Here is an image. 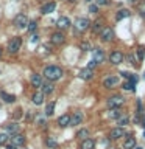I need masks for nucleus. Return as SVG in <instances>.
I'll use <instances>...</instances> for the list:
<instances>
[{"instance_id":"41","label":"nucleus","mask_w":145,"mask_h":149,"mask_svg":"<svg viewBox=\"0 0 145 149\" xmlns=\"http://www.w3.org/2000/svg\"><path fill=\"white\" fill-rule=\"evenodd\" d=\"M139 13H140V16H142V17H145V3L139 6Z\"/></svg>"},{"instance_id":"16","label":"nucleus","mask_w":145,"mask_h":149,"mask_svg":"<svg viewBox=\"0 0 145 149\" xmlns=\"http://www.w3.org/2000/svg\"><path fill=\"white\" fill-rule=\"evenodd\" d=\"M30 82H31V86H33V87L39 88V87L42 86V76H41V74H37V73L31 74V79H30Z\"/></svg>"},{"instance_id":"7","label":"nucleus","mask_w":145,"mask_h":149,"mask_svg":"<svg viewBox=\"0 0 145 149\" xmlns=\"http://www.w3.org/2000/svg\"><path fill=\"white\" fill-rule=\"evenodd\" d=\"M123 104V98L122 96H111L109 100H108V106L111 107V109H117V107H120Z\"/></svg>"},{"instance_id":"9","label":"nucleus","mask_w":145,"mask_h":149,"mask_svg":"<svg viewBox=\"0 0 145 149\" xmlns=\"http://www.w3.org/2000/svg\"><path fill=\"white\" fill-rule=\"evenodd\" d=\"M64 42H65V36H64L61 31L53 33V34H51V44H55V45H63Z\"/></svg>"},{"instance_id":"32","label":"nucleus","mask_w":145,"mask_h":149,"mask_svg":"<svg viewBox=\"0 0 145 149\" xmlns=\"http://www.w3.org/2000/svg\"><path fill=\"white\" fill-rule=\"evenodd\" d=\"M6 141H8V134L0 132V146H2V144H6Z\"/></svg>"},{"instance_id":"3","label":"nucleus","mask_w":145,"mask_h":149,"mask_svg":"<svg viewBox=\"0 0 145 149\" xmlns=\"http://www.w3.org/2000/svg\"><path fill=\"white\" fill-rule=\"evenodd\" d=\"M89 26H91V22H89V19H86V17H78L77 20H75V28H77V31H80V33L86 31Z\"/></svg>"},{"instance_id":"19","label":"nucleus","mask_w":145,"mask_h":149,"mask_svg":"<svg viewBox=\"0 0 145 149\" xmlns=\"http://www.w3.org/2000/svg\"><path fill=\"white\" fill-rule=\"evenodd\" d=\"M94 61H95L97 64H100L105 61V53H103L101 48H95L94 50Z\"/></svg>"},{"instance_id":"10","label":"nucleus","mask_w":145,"mask_h":149,"mask_svg":"<svg viewBox=\"0 0 145 149\" xmlns=\"http://www.w3.org/2000/svg\"><path fill=\"white\" fill-rule=\"evenodd\" d=\"M117 84H119V78L117 76H108V78H105V81H103V86L106 88H112V87H115Z\"/></svg>"},{"instance_id":"1","label":"nucleus","mask_w":145,"mask_h":149,"mask_svg":"<svg viewBox=\"0 0 145 149\" xmlns=\"http://www.w3.org/2000/svg\"><path fill=\"white\" fill-rule=\"evenodd\" d=\"M44 76L49 81H58L63 76V68L58 67V65H49V67L44 68Z\"/></svg>"},{"instance_id":"37","label":"nucleus","mask_w":145,"mask_h":149,"mask_svg":"<svg viewBox=\"0 0 145 149\" xmlns=\"http://www.w3.org/2000/svg\"><path fill=\"white\" fill-rule=\"evenodd\" d=\"M97 65H98V64H97L95 61L92 59V61H89V64H87V68H89V70H94V68L97 67Z\"/></svg>"},{"instance_id":"47","label":"nucleus","mask_w":145,"mask_h":149,"mask_svg":"<svg viewBox=\"0 0 145 149\" xmlns=\"http://www.w3.org/2000/svg\"><path fill=\"white\" fill-rule=\"evenodd\" d=\"M6 149H16V148H14L13 144H8V146H6Z\"/></svg>"},{"instance_id":"51","label":"nucleus","mask_w":145,"mask_h":149,"mask_svg":"<svg viewBox=\"0 0 145 149\" xmlns=\"http://www.w3.org/2000/svg\"><path fill=\"white\" fill-rule=\"evenodd\" d=\"M0 56H2V48H0Z\"/></svg>"},{"instance_id":"46","label":"nucleus","mask_w":145,"mask_h":149,"mask_svg":"<svg viewBox=\"0 0 145 149\" xmlns=\"http://www.w3.org/2000/svg\"><path fill=\"white\" fill-rule=\"evenodd\" d=\"M140 124H142V126H144V127H145V115L142 116V120H140Z\"/></svg>"},{"instance_id":"25","label":"nucleus","mask_w":145,"mask_h":149,"mask_svg":"<svg viewBox=\"0 0 145 149\" xmlns=\"http://www.w3.org/2000/svg\"><path fill=\"white\" fill-rule=\"evenodd\" d=\"M130 16H131L130 9H120V11L115 14V19H117V20H122V19H126V17H130Z\"/></svg>"},{"instance_id":"17","label":"nucleus","mask_w":145,"mask_h":149,"mask_svg":"<svg viewBox=\"0 0 145 149\" xmlns=\"http://www.w3.org/2000/svg\"><path fill=\"white\" fill-rule=\"evenodd\" d=\"M44 93L42 92H34L33 93V96H31V100H33V102H34L36 106H41L42 102H44Z\"/></svg>"},{"instance_id":"14","label":"nucleus","mask_w":145,"mask_h":149,"mask_svg":"<svg viewBox=\"0 0 145 149\" xmlns=\"http://www.w3.org/2000/svg\"><path fill=\"white\" fill-rule=\"evenodd\" d=\"M78 76L81 79H84V81H89V79L94 78V72H92V70H89V68H83V70H80Z\"/></svg>"},{"instance_id":"53","label":"nucleus","mask_w":145,"mask_h":149,"mask_svg":"<svg viewBox=\"0 0 145 149\" xmlns=\"http://www.w3.org/2000/svg\"><path fill=\"white\" fill-rule=\"evenodd\" d=\"M144 78H145V74H144Z\"/></svg>"},{"instance_id":"23","label":"nucleus","mask_w":145,"mask_h":149,"mask_svg":"<svg viewBox=\"0 0 145 149\" xmlns=\"http://www.w3.org/2000/svg\"><path fill=\"white\" fill-rule=\"evenodd\" d=\"M41 87H42V93H44V95H50V93L55 90V86H53L51 82H47V84L42 82Z\"/></svg>"},{"instance_id":"12","label":"nucleus","mask_w":145,"mask_h":149,"mask_svg":"<svg viewBox=\"0 0 145 149\" xmlns=\"http://www.w3.org/2000/svg\"><path fill=\"white\" fill-rule=\"evenodd\" d=\"M55 9H56V3H55V2H49V3L42 5L41 14H50V13H53Z\"/></svg>"},{"instance_id":"50","label":"nucleus","mask_w":145,"mask_h":149,"mask_svg":"<svg viewBox=\"0 0 145 149\" xmlns=\"http://www.w3.org/2000/svg\"><path fill=\"white\" fill-rule=\"evenodd\" d=\"M133 149H142V148H139V146H136V148H133Z\"/></svg>"},{"instance_id":"15","label":"nucleus","mask_w":145,"mask_h":149,"mask_svg":"<svg viewBox=\"0 0 145 149\" xmlns=\"http://www.w3.org/2000/svg\"><path fill=\"white\" fill-rule=\"evenodd\" d=\"M83 121V113L81 112H75V113L70 116V126H78Z\"/></svg>"},{"instance_id":"31","label":"nucleus","mask_w":145,"mask_h":149,"mask_svg":"<svg viewBox=\"0 0 145 149\" xmlns=\"http://www.w3.org/2000/svg\"><path fill=\"white\" fill-rule=\"evenodd\" d=\"M47 146L49 148H51V149H55L56 146H58V143H56V140H53V138H47Z\"/></svg>"},{"instance_id":"13","label":"nucleus","mask_w":145,"mask_h":149,"mask_svg":"<svg viewBox=\"0 0 145 149\" xmlns=\"http://www.w3.org/2000/svg\"><path fill=\"white\" fill-rule=\"evenodd\" d=\"M56 26H58L59 30H67V28L70 26L69 17H59L58 20H56Z\"/></svg>"},{"instance_id":"42","label":"nucleus","mask_w":145,"mask_h":149,"mask_svg":"<svg viewBox=\"0 0 145 149\" xmlns=\"http://www.w3.org/2000/svg\"><path fill=\"white\" fill-rule=\"evenodd\" d=\"M108 3H109L108 0H97V6H105Z\"/></svg>"},{"instance_id":"20","label":"nucleus","mask_w":145,"mask_h":149,"mask_svg":"<svg viewBox=\"0 0 145 149\" xmlns=\"http://www.w3.org/2000/svg\"><path fill=\"white\" fill-rule=\"evenodd\" d=\"M136 148V138L131 137V135H126V140L123 143V149H133Z\"/></svg>"},{"instance_id":"4","label":"nucleus","mask_w":145,"mask_h":149,"mask_svg":"<svg viewBox=\"0 0 145 149\" xmlns=\"http://www.w3.org/2000/svg\"><path fill=\"white\" fill-rule=\"evenodd\" d=\"M100 37H101L103 42H111L112 39H114V31H112V28L105 26V28L100 31Z\"/></svg>"},{"instance_id":"49","label":"nucleus","mask_w":145,"mask_h":149,"mask_svg":"<svg viewBox=\"0 0 145 149\" xmlns=\"http://www.w3.org/2000/svg\"><path fill=\"white\" fill-rule=\"evenodd\" d=\"M67 2H70V3H75V2H77V0H67Z\"/></svg>"},{"instance_id":"21","label":"nucleus","mask_w":145,"mask_h":149,"mask_svg":"<svg viewBox=\"0 0 145 149\" xmlns=\"http://www.w3.org/2000/svg\"><path fill=\"white\" fill-rule=\"evenodd\" d=\"M58 124L61 126V127H67V126H70V116L65 113V115H61L58 118Z\"/></svg>"},{"instance_id":"26","label":"nucleus","mask_w":145,"mask_h":149,"mask_svg":"<svg viewBox=\"0 0 145 149\" xmlns=\"http://www.w3.org/2000/svg\"><path fill=\"white\" fill-rule=\"evenodd\" d=\"M19 129H20V127H19V124L17 123H9L8 126H6V130H8V132L9 134H19Z\"/></svg>"},{"instance_id":"40","label":"nucleus","mask_w":145,"mask_h":149,"mask_svg":"<svg viewBox=\"0 0 145 149\" xmlns=\"http://www.w3.org/2000/svg\"><path fill=\"white\" fill-rule=\"evenodd\" d=\"M97 11H98V6H97V5H91V6H89V13L95 14Z\"/></svg>"},{"instance_id":"45","label":"nucleus","mask_w":145,"mask_h":149,"mask_svg":"<svg viewBox=\"0 0 145 149\" xmlns=\"http://www.w3.org/2000/svg\"><path fill=\"white\" fill-rule=\"evenodd\" d=\"M128 61H130L131 64H136V62H134V56H133V54H130V56H128Z\"/></svg>"},{"instance_id":"36","label":"nucleus","mask_w":145,"mask_h":149,"mask_svg":"<svg viewBox=\"0 0 145 149\" xmlns=\"http://www.w3.org/2000/svg\"><path fill=\"white\" fill-rule=\"evenodd\" d=\"M123 88H125V90H134V84H131V82H125L123 84Z\"/></svg>"},{"instance_id":"30","label":"nucleus","mask_w":145,"mask_h":149,"mask_svg":"<svg viewBox=\"0 0 145 149\" xmlns=\"http://www.w3.org/2000/svg\"><path fill=\"white\" fill-rule=\"evenodd\" d=\"M77 137H78V138H81V140H86V138L89 137V130H87V129H81V130H78Z\"/></svg>"},{"instance_id":"11","label":"nucleus","mask_w":145,"mask_h":149,"mask_svg":"<svg viewBox=\"0 0 145 149\" xmlns=\"http://www.w3.org/2000/svg\"><path fill=\"white\" fill-rule=\"evenodd\" d=\"M125 135V130H123V127H114L109 132V138H112V140H119V138H122Z\"/></svg>"},{"instance_id":"39","label":"nucleus","mask_w":145,"mask_h":149,"mask_svg":"<svg viewBox=\"0 0 145 149\" xmlns=\"http://www.w3.org/2000/svg\"><path fill=\"white\" fill-rule=\"evenodd\" d=\"M36 26H37L36 22H30V23H28V31H34Z\"/></svg>"},{"instance_id":"18","label":"nucleus","mask_w":145,"mask_h":149,"mask_svg":"<svg viewBox=\"0 0 145 149\" xmlns=\"http://www.w3.org/2000/svg\"><path fill=\"white\" fill-rule=\"evenodd\" d=\"M103 28H105V20H103V19H97V20L92 23V31L94 33H100Z\"/></svg>"},{"instance_id":"24","label":"nucleus","mask_w":145,"mask_h":149,"mask_svg":"<svg viewBox=\"0 0 145 149\" xmlns=\"http://www.w3.org/2000/svg\"><path fill=\"white\" fill-rule=\"evenodd\" d=\"M94 146H95V141L92 138H86L81 143V149H94Z\"/></svg>"},{"instance_id":"28","label":"nucleus","mask_w":145,"mask_h":149,"mask_svg":"<svg viewBox=\"0 0 145 149\" xmlns=\"http://www.w3.org/2000/svg\"><path fill=\"white\" fill-rule=\"evenodd\" d=\"M128 121H130V118H128L126 115H120L119 118H117V124H119L120 127H123V126L128 124Z\"/></svg>"},{"instance_id":"33","label":"nucleus","mask_w":145,"mask_h":149,"mask_svg":"<svg viewBox=\"0 0 145 149\" xmlns=\"http://www.w3.org/2000/svg\"><path fill=\"white\" fill-rule=\"evenodd\" d=\"M144 56H145V48H144V47H139V48H137V58H139V61H142Z\"/></svg>"},{"instance_id":"48","label":"nucleus","mask_w":145,"mask_h":149,"mask_svg":"<svg viewBox=\"0 0 145 149\" xmlns=\"http://www.w3.org/2000/svg\"><path fill=\"white\" fill-rule=\"evenodd\" d=\"M128 2H130V3H136L137 0H128Z\"/></svg>"},{"instance_id":"8","label":"nucleus","mask_w":145,"mask_h":149,"mask_svg":"<svg viewBox=\"0 0 145 149\" xmlns=\"http://www.w3.org/2000/svg\"><path fill=\"white\" fill-rule=\"evenodd\" d=\"M11 144H13L14 148L23 146V144H25V137H23L22 134H14L13 137H11Z\"/></svg>"},{"instance_id":"52","label":"nucleus","mask_w":145,"mask_h":149,"mask_svg":"<svg viewBox=\"0 0 145 149\" xmlns=\"http://www.w3.org/2000/svg\"><path fill=\"white\" fill-rule=\"evenodd\" d=\"M87 2H91V0H87Z\"/></svg>"},{"instance_id":"44","label":"nucleus","mask_w":145,"mask_h":149,"mask_svg":"<svg viewBox=\"0 0 145 149\" xmlns=\"http://www.w3.org/2000/svg\"><path fill=\"white\" fill-rule=\"evenodd\" d=\"M37 37H39V36H37L36 33H34V34H31V42H37Z\"/></svg>"},{"instance_id":"38","label":"nucleus","mask_w":145,"mask_h":149,"mask_svg":"<svg viewBox=\"0 0 145 149\" xmlns=\"http://www.w3.org/2000/svg\"><path fill=\"white\" fill-rule=\"evenodd\" d=\"M128 79H130V82H131V84H134V86H136V84H137V81H139V78L136 76V74H131Z\"/></svg>"},{"instance_id":"43","label":"nucleus","mask_w":145,"mask_h":149,"mask_svg":"<svg viewBox=\"0 0 145 149\" xmlns=\"http://www.w3.org/2000/svg\"><path fill=\"white\" fill-rule=\"evenodd\" d=\"M120 74H122V76H123V78H126V79H128V78L131 76V73H128V72H122Z\"/></svg>"},{"instance_id":"6","label":"nucleus","mask_w":145,"mask_h":149,"mask_svg":"<svg viewBox=\"0 0 145 149\" xmlns=\"http://www.w3.org/2000/svg\"><path fill=\"white\" fill-rule=\"evenodd\" d=\"M14 25L17 28H25L28 25V19H27L25 14H17L16 19H14Z\"/></svg>"},{"instance_id":"34","label":"nucleus","mask_w":145,"mask_h":149,"mask_svg":"<svg viewBox=\"0 0 145 149\" xmlns=\"http://www.w3.org/2000/svg\"><path fill=\"white\" fill-rule=\"evenodd\" d=\"M80 48L83 51H89L91 50V44H89V42H81V44H80Z\"/></svg>"},{"instance_id":"35","label":"nucleus","mask_w":145,"mask_h":149,"mask_svg":"<svg viewBox=\"0 0 145 149\" xmlns=\"http://www.w3.org/2000/svg\"><path fill=\"white\" fill-rule=\"evenodd\" d=\"M13 116H14V120H19V118H22V109H20V107H17V110H14Z\"/></svg>"},{"instance_id":"27","label":"nucleus","mask_w":145,"mask_h":149,"mask_svg":"<svg viewBox=\"0 0 145 149\" xmlns=\"http://www.w3.org/2000/svg\"><path fill=\"white\" fill-rule=\"evenodd\" d=\"M55 101H51V102H49V104H47V107H45V115L47 116H51L55 113Z\"/></svg>"},{"instance_id":"2","label":"nucleus","mask_w":145,"mask_h":149,"mask_svg":"<svg viewBox=\"0 0 145 149\" xmlns=\"http://www.w3.org/2000/svg\"><path fill=\"white\" fill-rule=\"evenodd\" d=\"M20 47H22V39L20 37H13L11 40L8 42V51L9 53H17L19 50H20Z\"/></svg>"},{"instance_id":"22","label":"nucleus","mask_w":145,"mask_h":149,"mask_svg":"<svg viewBox=\"0 0 145 149\" xmlns=\"http://www.w3.org/2000/svg\"><path fill=\"white\" fill-rule=\"evenodd\" d=\"M0 98H2L5 102H8V104H11V102L16 101V96L9 95V93H6V92H0Z\"/></svg>"},{"instance_id":"29","label":"nucleus","mask_w":145,"mask_h":149,"mask_svg":"<svg viewBox=\"0 0 145 149\" xmlns=\"http://www.w3.org/2000/svg\"><path fill=\"white\" fill-rule=\"evenodd\" d=\"M120 115H122L120 107H117V109H111V110H109V116H111V118H119Z\"/></svg>"},{"instance_id":"5","label":"nucleus","mask_w":145,"mask_h":149,"mask_svg":"<svg viewBox=\"0 0 145 149\" xmlns=\"http://www.w3.org/2000/svg\"><path fill=\"white\" fill-rule=\"evenodd\" d=\"M123 59H125V56L122 51H112V53L109 54V61H111V64H114V65H119L123 62Z\"/></svg>"},{"instance_id":"54","label":"nucleus","mask_w":145,"mask_h":149,"mask_svg":"<svg viewBox=\"0 0 145 149\" xmlns=\"http://www.w3.org/2000/svg\"><path fill=\"white\" fill-rule=\"evenodd\" d=\"M144 137H145V134H144Z\"/></svg>"}]
</instances>
